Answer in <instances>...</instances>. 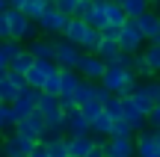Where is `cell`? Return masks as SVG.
Instances as JSON below:
<instances>
[{"label":"cell","mask_w":160,"mask_h":157,"mask_svg":"<svg viewBox=\"0 0 160 157\" xmlns=\"http://www.w3.org/2000/svg\"><path fill=\"white\" fill-rule=\"evenodd\" d=\"M104 12H107V21L110 24H116V27H125L128 24V12H125V6L122 3H116V0H104Z\"/></svg>","instance_id":"cell-18"},{"label":"cell","mask_w":160,"mask_h":157,"mask_svg":"<svg viewBox=\"0 0 160 157\" xmlns=\"http://www.w3.org/2000/svg\"><path fill=\"white\" fill-rule=\"evenodd\" d=\"M24 6V0H9V9H21Z\"/></svg>","instance_id":"cell-40"},{"label":"cell","mask_w":160,"mask_h":157,"mask_svg":"<svg viewBox=\"0 0 160 157\" xmlns=\"http://www.w3.org/2000/svg\"><path fill=\"white\" fill-rule=\"evenodd\" d=\"M101 83L110 89V92H116V95L125 98V95H131L133 89L139 86V74H137L133 68H125V65H107Z\"/></svg>","instance_id":"cell-1"},{"label":"cell","mask_w":160,"mask_h":157,"mask_svg":"<svg viewBox=\"0 0 160 157\" xmlns=\"http://www.w3.org/2000/svg\"><path fill=\"white\" fill-rule=\"evenodd\" d=\"M157 12H160V3H157Z\"/></svg>","instance_id":"cell-49"},{"label":"cell","mask_w":160,"mask_h":157,"mask_svg":"<svg viewBox=\"0 0 160 157\" xmlns=\"http://www.w3.org/2000/svg\"><path fill=\"white\" fill-rule=\"evenodd\" d=\"M137 24H139V30H142V36L148 42H157L160 45V12H157V6L145 9L142 15L137 18Z\"/></svg>","instance_id":"cell-10"},{"label":"cell","mask_w":160,"mask_h":157,"mask_svg":"<svg viewBox=\"0 0 160 157\" xmlns=\"http://www.w3.org/2000/svg\"><path fill=\"white\" fill-rule=\"evenodd\" d=\"M0 47H3V53H6V59H9V65H12V59H15L18 53L24 51V45H21V39H3V42H0Z\"/></svg>","instance_id":"cell-29"},{"label":"cell","mask_w":160,"mask_h":157,"mask_svg":"<svg viewBox=\"0 0 160 157\" xmlns=\"http://www.w3.org/2000/svg\"><path fill=\"white\" fill-rule=\"evenodd\" d=\"M59 83H62V92L59 95H74L77 86L83 83V74H80L77 68H62V65H59Z\"/></svg>","instance_id":"cell-17"},{"label":"cell","mask_w":160,"mask_h":157,"mask_svg":"<svg viewBox=\"0 0 160 157\" xmlns=\"http://www.w3.org/2000/svg\"><path fill=\"white\" fill-rule=\"evenodd\" d=\"M53 0H24V6H21V12H27L33 21H39L42 15H45V9L51 6Z\"/></svg>","instance_id":"cell-24"},{"label":"cell","mask_w":160,"mask_h":157,"mask_svg":"<svg viewBox=\"0 0 160 157\" xmlns=\"http://www.w3.org/2000/svg\"><path fill=\"white\" fill-rule=\"evenodd\" d=\"M160 128H142L137 134V157H160V142H157Z\"/></svg>","instance_id":"cell-8"},{"label":"cell","mask_w":160,"mask_h":157,"mask_svg":"<svg viewBox=\"0 0 160 157\" xmlns=\"http://www.w3.org/2000/svg\"><path fill=\"white\" fill-rule=\"evenodd\" d=\"M142 89H145V92H148V95H151L154 101H160V80H154V77H148V80L142 83Z\"/></svg>","instance_id":"cell-34"},{"label":"cell","mask_w":160,"mask_h":157,"mask_svg":"<svg viewBox=\"0 0 160 157\" xmlns=\"http://www.w3.org/2000/svg\"><path fill=\"white\" fill-rule=\"evenodd\" d=\"M77 71L86 77V80H101L104 71H107V59H101L98 53H83V59H80Z\"/></svg>","instance_id":"cell-11"},{"label":"cell","mask_w":160,"mask_h":157,"mask_svg":"<svg viewBox=\"0 0 160 157\" xmlns=\"http://www.w3.org/2000/svg\"><path fill=\"white\" fill-rule=\"evenodd\" d=\"M116 3H125V0H116Z\"/></svg>","instance_id":"cell-46"},{"label":"cell","mask_w":160,"mask_h":157,"mask_svg":"<svg viewBox=\"0 0 160 157\" xmlns=\"http://www.w3.org/2000/svg\"><path fill=\"white\" fill-rule=\"evenodd\" d=\"M57 6L62 12H68L71 18H74V12H77V6H80V0H57Z\"/></svg>","instance_id":"cell-35"},{"label":"cell","mask_w":160,"mask_h":157,"mask_svg":"<svg viewBox=\"0 0 160 157\" xmlns=\"http://www.w3.org/2000/svg\"><path fill=\"white\" fill-rule=\"evenodd\" d=\"M0 157H3V151H0Z\"/></svg>","instance_id":"cell-50"},{"label":"cell","mask_w":160,"mask_h":157,"mask_svg":"<svg viewBox=\"0 0 160 157\" xmlns=\"http://www.w3.org/2000/svg\"><path fill=\"white\" fill-rule=\"evenodd\" d=\"M133 71H137V74L142 77V80H148V77H154V74H157V71L151 68V62L142 56V53H137V65H133Z\"/></svg>","instance_id":"cell-31"},{"label":"cell","mask_w":160,"mask_h":157,"mask_svg":"<svg viewBox=\"0 0 160 157\" xmlns=\"http://www.w3.org/2000/svg\"><path fill=\"white\" fill-rule=\"evenodd\" d=\"M113 122H116L113 116L101 113V116H98L95 122H92V134H95V136H110V134H113Z\"/></svg>","instance_id":"cell-25"},{"label":"cell","mask_w":160,"mask_h":157,"mask_svg":"<svg viewBox=\"0 0 160 157\" xmlns=\"http://www.w3.org/2000/svg\"><path fill=\"white\" fill-rule=\"evenodd\" d=\"M0 12H9V0H0Z\"/></svg>","instance_id":"cell-42"},{"label":"cell","mask_w":160,"mask_h":157,"mask_svg":"<svg viewBox=\"0 0 160 157\" xmlns=\"http://www.w3.org/2000/svg\"><path fill=\"white\" fill-rule=\"evenodd\" d=\"M18 95H21V89H18V86H15V80H12V77L6 74L3 80H0V98H3L6 104H12V101H15Z\"/></svg>","instance_id":"cell-27"},{"label":"cell","mask_w":160,"mask_h":157,"mask_svg":"<svg viewBox=\"0 0 160 157\" xmlns=\"http://www.w3.org/2000/svg\"><path fill=\"white\" fill-rule=\"evenodd\" d=\"M30 157H51V151H48V145H45V142H39V145L33 148V154H30Z\"/></svg>","instance_id":"cell-39"},{"label":"cell","mask_w":160,"mask_h":157,"mask_svg":"<svg viewBox=\"0 0 160 157\" xmlns=\"http://www.w3.org/2000/svg\"><path fill=\"white\" fill-rule=\"evenodd\" d=\"M48 151H51V157H68L71 148H68V136H57V140H48L45 142Z\"/></svg>","instance_id":"cell-26"},{"label":"cell","mask_w":160,"mask_h":157,"mask_svg":"<svg viewBox=\"0 0 160 157\" xmlns=\"http://www.w3.org/2000/svg\"><path fill=\"white\" fill-rule=\"evenodd\" d=\"M95 53H98L101 59H107V65H110V62H116V56L122 53V45H119L116 39H104L101 45H98V51H95Z\"/></svg>","instance_id":"cell-22"},{"label":"cell","mask_w":160,"mask_h":157,"mask_svg":"<svg viewBox=\"0 0 160 157\" xmlns=\"http://www.w3.org/2000/svg\"><path fill=\"white\" fill-rule=\"evenodd\" d=\"M104 151L107 157H137V136H110Z\"/></svg>","instance_id":"cell-9"},{"label":"cell","mask_w":160,"mask_h":157,"mask_svg":"<svg viewBox=\"0 0 160 157\" xmlns=\"http://www.w3.org/2000/svg\"><path fill=\"white\" fill-rule=\"evenodd\" d=\"M101 33H104V39H116V42H119V33H122V27H116V24H107V27H104Z\"/></svg>","instance_id":"cell-37"},{"label":"cell","mask_w":160,"mask_h":157,"mask_svg":"<svg viewBox=\"0 0 160 157\" xmlns=\"http://www.w3.org/2000/svg\"><path fill=\"white\" fill-rule=\"evenodd\" d=\"M21 157H30V154H21Z\"/></svg>","instance_id":"cell-47"},{"label":"cell","mask_w":160,"mask_h":157,"mask_svg":"<svg viewBox=\"0 0 160 157\" xmlns=\"http://www.w3.org/2000/svg\"><path fill=\"white\" fill-rule=\"evenodd\" d=\"M3 39H12V30H9V21H6V12H0V42Z\"/></svg>","instance_id":"cell-36"},{"label":"cell","mask_w":160,"mask_h":157,"mask_svg":"<svg viewBox=\"0 0 160 157\" xmlns=\"http://www.w3.org/2000/svg\"><path fill=\"white\" fill-rule=\"evenodd\" d=\"M145 36H142V30H139V24H137V18H128V24L122 27V33H119V45H122V51H131V53H142V45H145Z\"/></svg>","instance_id":"cell-4"},{"label":"cell","mask_w":160,"mask_h":157,"mask_svg":"<svg viewBox=\"0 0 160 157\" xmlns=\"http://www.w3.org/2000/svg\"><path fill=\"white\" fill-rule=\"evenodd\" d=\"M83 47H77L74 42H68L62 36V39H59L57 36V65H62V68H77L80 65V59H83Z\"/></svg>","instance_id":"cell-6"},{"label":"cell","mask_w":160,"mask_h":157,"mask_svg":"<svg viewBox=\"0 0 160 157\" xmlns=\"http://www.w3.org/2000/svg\"><path fill=\"white\" fill-rule=\"evenodd\" d=\"M39 98H42V89H36V86L21 89V95L12 101V110H15V119H18V122H21V119H27L30 113L39 110Z\"/></svg>","instance_id":"cell-5"},{"label":"cell","mask_w":160,"mask_h":157,"mask_svg":"<svg viewBox=\"0 0 160 157\" xmlns=\"http://www.w3.org/2000/svg\"><path fill=\"white\" fill-rule=\"evenodd\" d=\"M42 92H51V95H59V92H62V83H59V68H57V71H53V74L45 80Z\"/></svg>","instance_id":"cell-33"},{"label":"cell","mask_w":160,"mask_h":157,"mask_svg":"<svg viewBox=\"0 0 160 157\" xmlns=\"http://www.w3.org/2000/svg\"><path fill=\"white\" fill-rule=\"evenodd\" d=\"M122 119H128V122L133 125V130H142V128H148V113H142L137 104H133V98L131 95H125L122 98Z\"/></svg>","instance_id":"cell-14"},{"label":"cell","mask_w":160,"mask_h":157,"mask_svg":"<svg viewBox=\"0 0 160 157\" xmlns=\"http://www.w3.org/2000/svg\"><path fill=\"white\" fill-rule=\"evenodd\" d=\"M86 134H92V122L83 116V110H71V113H65V136H86Z\"/></svg>","instance_id":"cell-13"},{"label":"cell","mask_w":160,"mask_h":157,"mask_svg":"<svg viewBox=\"0 0 160 157\" xmlns=\"http://www.w3.org/2000/svg\"><path fill=\"white\" fill-rule=\"evenodd\" d=\"M27 47L33 51L36 59H57V36H39Z\"/></svg>","instance_id":"cell-16"},{"label":"cell","mask_w":160,"mask_h":157,"mask_svg":"<svg viewBox=\"0 0 160 157\" xmlns=\"http://www.w3.org/2000/svg\"><path fill=\"white\" fill-rule=\"evenodd\" d=\"M68 148H71V154L86 157L92 148H95V140H92V134H86V136H68Z\"/></svg>","instance_id":"cell-20"},{"label":"cell","mask_w":160,"mask_h":157,"mask_svg":"<svg viewBox=\"0 0 160 157\" xmlns=\"http://www.w3.org/2000/svg\"><path fill=\"white\" fill-rule=\"evenodd\" d=\"M131 98H133V104H137V107H139L142 113H148V116H151V110L157 107V101H154V98H151V95H148V92L142 89V83H139V86H137V89L131 92Z\"/></svg>","instance_id":"cell-21"},{"label":"cell","mask_w":160,"mask_h":157,"mask_svg":"<svg viewBox=\"0 0 160 157\" xmlns=\"http://www.w3.org/2000/svg\"><path fill=\"white\" fill-rule=\"evenodd\" d=\"M68 157H77V154H68Z\"/></svg>","instance_id":"cell-48"},{"label":"cell","mask_w":160,"mask_h":157,"mask_svg":"<svg viewBox=\"0 0 160 157\" xmlns=\"http://www.w3.org/2000/svg\"><path fill=\"white\" fill-rule=\"evenodd\" d=\"M59 101H62V110H65V113L77 110V101H74V95H59Z\"/></svg>","instance_id":"cell-38"},{"label":"cell","mask_w":160,"mask_h":157,"mask_svg":"<svg viewBox=\"0 0 160 157\" xmlns=\"http://www.w3.org/2000/svg\"><path fill=\"white\" fill-rule=\"evenodd\" d=\"M0 65H9V59H6V53H3V47H0Z\"/></svg>","instance_id":"cell-43"},{"label":"cell","mask_w":160,"mask_h":157,"mask_svg":"<svg viewBox=\"0 0 160 157\" xmlns=\"http://www.w3.org/2000/svg\"><path fill=\"white\" fill-rule=\"evenodd\" d=\"M157 3H160V0H151V6H157Z\"/></svg>","instance_id":"cell-44"},{"label":"cell","mask_w":160,"mask_h":157,"mask_svg":"<svg viewBox=\"0 0 160 157\" xmlns=\"http://www.w3.org/2000/svg\"><path fill=\"white\" fill-rule=\"evenodd\" d=\"M57 68H59L57 59H36V65L27 71V83H30V86H36V89H42V86H45V80H48Z\"/></svg>","instance_id":"cell-12"},{"label":"cell","mask_w":160,"mask_h":157,"mask_svg":"<svg viewBox=\"0 0 160 157\" xmlns=\"http://www.w3.org/2000/svg\"><path fill=\"white\" fill-rule=\"evenodd\" d=\"M68 21H71L68 12H62L57 3H51V6L45 9V15L39 18L42 36H62V33H65V27H68Z\"/></svg>","instance_id":"cell-2"},{"label":"cell","mask_w":160,"mask_h":157,"mask_svg":"<svg viewBox=\"0 0 160 157\" xmlns=\"http://www.w3.org/2000/svg\"><path fill=\"white\" fill-rule=\"evenodd\" d=\"M104 113L107 116H113V119H122V95H110L107 101H104Z\"/></svg>","instance_id":"cell-30"},{"label":"cell","mask_w":160,"mask_h":157,"mask_svg":"<svg viewBox=\"0 0 160 157\" xmlns=\"http://www.w3.org/2000/svg\"><path fill=\"white\" fill-rule=\"evenodd\" d=\"M142 56L151 62V68H154V71H160V45H157V42H148V47L142 51Z\"/></svg>","instance_id":"cell-32"},{"label":"cell","mask_w":160,"mask_h":157,"mask_svg":"<svg viewBox=\"0 0 160 157\" xmlns=\"http://www.w3.org/2000/svg\"><path fill=\"white\" fill-rule=\"evenodd\" d=\"M122 6H125V12H128L131 18H139L145 9H151V0H125Z\"/></svg>","instance_id":"cell-28"},{"label":"cell","mask_w":160,"mask_h":157,"mask_svg":"<svg viewBox=\"0 0 160 157\" xmlns=\"http://www.w3.org/2000/svg\"><path fill=\"white\" fill-rule=\"evenodd\" d=\"M15 130H18V134H24V136H30V140H36V142H42V140H45V134H48V119L36 110V113H30L27 119H21V122L15 125Z\"/></svg>","instance_id":"cell-7"},{"label":"cell","mask_w":160,"mask_h":157,"mask_svg":"<svg viewBox=\"0 0 160 157\" xmlns=\"http://www.w3.org/2000/svg\"><path fill=\"white\" fill-rule=\"evenodd\" d=\"M6 74H9V65H0V80H3Z\"/></svg>","instance_id":"cell-41"},{"label":"cell","mask_w":160,"mask_h":157,"mask_svg":"<svg viewBox=\"0 0 160 157\" xmlns=\"http://www.w3.org/2000/svg\"><path fill=\"white\" fill-rule=\"evenodd\" d=\"M157 142H160V130H157Z\"/></svg>","instance_id":"cell-45"},{"label":"cell","mask_w":160,"mask_h":157,"mask_svg":"<svg viewBox=\"0 0 160 157\" xmlns=\"http://www.w3.org/2000/svg\"><path fill=\"white\" fill-rule=\"evenodd\" d=\"M53 3H57V0H53Z\"/></svg>","instance_id":"cell-51"},{"label":"cell","mask_w":160,"mask_h":157,"mask_svg":"<svg viewBox=\"0 0 160 157\" xmlns=\"http://www.w3.org/2000/svg\"><path fill=\"white\" fill-rule=\"evenodd\" d=\"M33 65H36V56H33V51H30V47H24V51L18 53L15 59H12V65H9V68H12V71H21V74H27V71L33 68Z\"/></svg>","instance_id":"cell-23"},{"label":"cell","mask_w":160,"mask_h":157,"mask_svg":"<svg viewBox=\"0 0 160 157\" xmlns=\"http://www.w3.org/2000/svg\"><path fill=\"white\" fill-rule=\"evenodd\" d=\"M6 21H9L12 39H21V42H27L30 24H33V18H30L27 12H21V9H9V12H6Z\"/></svg>","instance_id":"cell-15"},{"label":"cell","mask_w":160,"mask_h":157,"mask_svg":"<svg viewBox=\"0 0 160 157\" xmlns=\"http://www.w3.org/2000/svg\"><path fill=\"white\" fill-rule=\"evenodd\" d=\"M39 145L36 140H30V136L24 134H6L3 140H0V151H3V157H21V154H33V148Z\"/></svg>","instance_id":"cell-3"},{"label":"cell","mask_w":160,"mask_h":157,"mask_svg":"<svg viewBox=\"0 0 160 157\" xmlns=\"http://www.w3.org/2000/svg\"><path fill=\"white\" fill-rule=\"evenodd\" d=\"M95 98H98V80H86V77H83V83H80V86H77V92H74L77 107L89 104V101H95Z\"/></svg>","instance_id":"cell-19"}]
</instances>
